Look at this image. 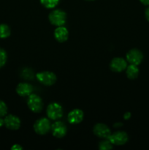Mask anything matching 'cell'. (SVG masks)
<instances>
[{"instance_id":"16","label":"cell","mask_w":149,"mask_h":150,"mask_svg":"<svg viewBox=\"0 0 149 150\" xmlns=\"http://www.w3.org/2000/svg\"><path fill=\"white\" fill-rule=\"evenodd\" d=\"M10 33H11V31L7 24H4V23L0 24V38L1 39L7 38L10 35Z\"/></svg>"},{"instance_id":"5","label":"cell","mask_w":149,"mask_h":150,"mask_svg":"<svg viewBox=\"0 0 149 150\" xmlns=\"http://www.w3.org/2000/svg\"><path fill=\"white\" fill-rule=\"evenodd\" d=\"M36 78L38 81L40 82L42 84L48 86L53 85L57 80L56 75L52 72L49 71H43L38 73L36 75Z\"/></svg>"},{"instance_id":"9","label":"cell","mask_w":149,"mask_h":150,"mask_svg":"<svg viewBox=\"0 0 149 150\" xmlns=\"http://www.w3.org/2000/svg\"><path fill=\"white\" fill-rule=\"evenodd\" d=\"M93 132L96 136L101 139H108L111 134L109 127L106 125L102 123H98L95 125L93 128Z\"/></svg>"},{"instance_id":"24","label":"cell","mask_w":149,"mask_h":150,"mask_svg":"<svg viewBox=\"0 0 149 150\" xmlns=\"http://www.w3.org/2000/svg\"><path fill=\"white\" fill-rule=\"evenodd\" d=\"M145 18L148 21H149V7L148 9H146L145 13Z\"/></svg>"},{"instance_id":"19","label":"cell","mask_w":149,"mask_h":150,"mask_svg":"<svg viewBox=\"0 0 149 150\" xmlns=\"http://www.w3.org/2000/svg\"><path fill=\"white\" fill-rule=\"evenodd\" d=\"M21 77H23V79H28V80H31V79H33L34 77V73L30 68H26L24 70H23L21 73Z\"/></svg>"},{"instance_id":"15","label":"cell","mask_w":149,"mask_h":150,"mask_svg":"<svg viewBox=\"0 0 149 150\" xmlns=\"http://www.w3.org/2000/svg\"><path fill=\"white\" fill-rule=\"evenodd\" d=\"M126 73H127V78L131 80L137 79L139 75V69L137 68V65L130 64V65L127 67Z\"/></svg>"},{"instance_id":"25","label":"cell","mask_w":149,"mask_h":150,"mask_svg":"<svg viewBox=\"0 0 149 150\" xmlns=\"http://www.w3.org/2000/svg\"><path fill=\"white\" fill-rule=\"evenodd\" d=\"M140 1L144 5H149V0H140Z\"/></svg>"},{"instance_id":"18","label":"cell","mask_w":149,"mask_h":150,"mask_svg":"<svg viewBox=\"0 0 149 150\" xmlns=\"http://www.w3.org/2000/svg\"><path fill=\"white\" fill-rule=\"evenodd\" d=\"M59 0H40V2L46 8H53L58 4Z\"/></svg>"},{"instance_id":"2","label":"cell","mask_w":149,"mask_h":150,"mask_svg":"<svg viewBox=\"0 0 149 150\" xmlns=\"http://www.w3.org/2000/svg\"><path fill=\"white\" fill-rule=\"evenodd\" d=\"M27 105L34 113H39L43 108V102L39 96L35 94H31L27 100Z\"/></svg>"},{"instance_id":"4","label":"cell","mask_w":149,"mask_h":150,"mask_svg":"<svg viewBox=\"0 0 149 150\" xmlns=\"http://www.w3.org/2000/svg\"><path fill=\"white\" fill-rule=\"evenodd\" d=\"M46 113L50 120H57L62 117V107L57 103H50L47 107Z\"/></svg>"},{"instance_id":"17","label":"cell","mask_w":149,"mask_h":150,"mask_svg":"<svg viewBox=\"0 0 149 150\" xmlns=\"http://www.w3.org/2000/svg\"><path fill=\"white\" fill-rule=\"evenodd\" d=\"M111 143L110 141L108 139H105L103 141L99 142V149L100 150H110L112 149L113 146Z\"/></svg>"},{"instance_id":"11","label":"cell","mask_w":149,"mask_h":150,"mask_svg":"<svg viewBox=\"0 0 149 150\" xmlns=\"http://www.w3.org/2000/svg\"><path fill=\"white\" fill-rule=\"evenodd\" d=\"M4 125L10 130H16L20 127V120L16 116L10 114V115H7L4 119Z\"/></svg>"},{"instance_id":"1","label":"cell","mask_w":149,"mask_h":150,"mask_svg":"<svg viewBox=\"0 0 149 150\" xmlns=\"http://www.w3.org/2000/svg\"><path fill=\"white\" fill-rule=\"evenodd\" d=\"M48 18L51 24L56 26H61L66 23L67 14L63 10H54L50 13Z\"/></svg>"},{"instance_id":"10","label":"cell","mask_w":149,"mask_h":150,"mask_svg":"<svg viewBox=\"0 0 149 150\" xmlns=\"http://www.w3.org/2000/svg\"><path fill=\"white\" fill-rule=\"evenodd\" d=\"M127 63L126 60H124L123 58H120V57H115V58L112 59L110 64L111 70L113 72H116V73L123 71L127 69Z\"/></svg>"},{"instance_id":"8","label":"cell","mask_w":149,"mask_h":150,"mask_svg":"<svg viewBox=\"0 0 149 150\" xmlns=\"http://www.w3.org/2000/svg\"><path fill=\"white\" fill-rule=\"evenodd\" d=\"M143 59V55L142 52L140 50L136 49V48L130 50L127 54V62L131 64L138 65L141 63Z\"/></svg>"},{"instance_id":"3","label":"cell","mask_w":149,"mask_h":150,"mask_svg":"<svg viewBox=\"0 0 149 150\" xmlns=\"http://www.w3.org/2000/svg\"><path fill=\"white\" fill-rule=\"evenodd\" d=\"M34 130L38 135H45L51 130V124L47 118H41L34 124Z\"/></svg>"},{"instance_id":"26","label":"cell","mask_w":149,"mask_h":150,"mask_svg":"<svg viewBox=\"0 0 149 150\" xmlns=\"http://www.w3.org/2000/svg\"><path fill=\"white\" fill-rule=\"evenodd\" d=\"M4 125V120L1 119V117H0V127H2Z\"/></svg>"},{"instance_id":"7","label":"cell","mask_w":149,"mask_h":150,"mask_svg":"<svg viewBox=\"0 0 149 150\" xmlns=\"http://www.w3.org/2000/svg\"><path fill=\"white\" fill-rule=\"evenodd\" d=\"M51 131H52V134L54 137L57 138V139H61L67 134V126L62 122H55L51 125Z\"/></svg>"},{"instance_id":"13","label":"cell","mask_w":149,"mask_h":150,"mask_svg":"<svg viewBox=\"0 0 149 150\" xmlns=\"http://www.w3.org/2000/svg\"><path fill=\"white\" fill-rule=\"evenodd\" d=\"M33 92V86L28 83H20L16 87V92L20 97H29Z\"/></svg>"},{"instance_id":"27","label":"cell","mask_w":149,"mask_h":150,"mask_svg":"<svg viewBox=\"0 0 149 150\" xmlns=\"http://www.w3.org/2000/svg\"><path fill=\"white\" fill-rule=\"evenodd\" d=\"M123 125V124L122 123H115V125H114V127H121V126Z\"/></svg>"},{"instance_id":"28","label":"cell","mask_w":149,"mask_h":150,"mask_svg":"<svg viewBox=\"0 0 149 150\" xmlns=\"http://www.w3.org/2000/svg\"><path fill=\"white\" fill-rule=\"evenodd\" d=\"M87 1H93V0H87Z\"/></svg>"},{"instance_id":"20","label":"cell","mask_w":149,"mask_h":150,"mask_svg":"<svg viewBox=\"0 0 149 150\" xmlns=\"http://www.w3.org/2000/svg\"><path fill=\"white\" fill-rule=\"evenodd\" d=\"M7 59V56L6 51L2 48H0V68L5 64Z\"/></svg>"},{"instance_id":"21","label":"cell","mask_w":149,"mask_h":150,"mask_svg":"<svg viewBox=\"0 0 149 150\" xmlns=\"http://www.w3.org/2000/svg\"><path fill=\"white\" fill-rule=\"evenodd\" d=\"M7 106L5 103L2 100H0V117H3L7 114Z\"/></svg>"},{"instance_id":"22","label":"cell","mask_w":149,"mask_h":150,"mask_svg":"<svg viewBox=\"0 0 149 150\" xmlns=\"http://www.w3.org/2000/svg\"><path fill=\"white\" fill-rule=\"evenodd\" d=\"M12 150H20L23 149V147L21 146H20L19 144H14L13 146L11 147Z\"/></svg>"},{"instance_id":"12","label":"cell","mask_w":149,"mask_h":150,"mask_svg":"<svg viewBox=\"0 0 149 150\" xmlns=\"http://www.w3.org/2000/svg\"><path fill=\"white\" fill-rule=\"evenodd\" d=\"M83 120V112L80 109L76 108L70 111L68 114V120L70 124L76 125L81 122Z\"/></svg>"},{"instance_id":"23","label":"cell","mask_w":149,"mask_h":150,"mask_svg":"<svg viewBox=\"0 0 149 150\" xmlns=\"http://www.w3.org/2000/svg\"><path fill=\"white\" fill-rule=\"evenodd\" d=\"M130 117H131V114H130V112H127L125 113V114H124V120H129V119L130 118Z\"/></svg>"},{"instance_id":"6","label":"cell","mask_w":149,"mask_h":150,"mask_svg":"<svg viewBox=\"0 0 149 150\" xmlns=\"http://www.w3.org/2000/svg\"><path fill=\"white\" fill-rule=\"evenodd\" d=\"M108 139L113 145L121 146L128 142V135L124 131H117L115 133L110 134Z\"/></svg>"},{"instance_id":"14","label":"cell","mask_w":149,"mask_h":150,"mask_svg":"<svg viewBox=\"0 0 149 150\" xmlns=\"http://www.w3.org/2000/svg\"><path fill=\"white\" fill-rule=\"evenodd\" d=\"M54 37L55 39L59 42H64L67 40L69 37L68 30L66 27L63 26H58L54 31Z\"/></svg>"}]
</instances>
